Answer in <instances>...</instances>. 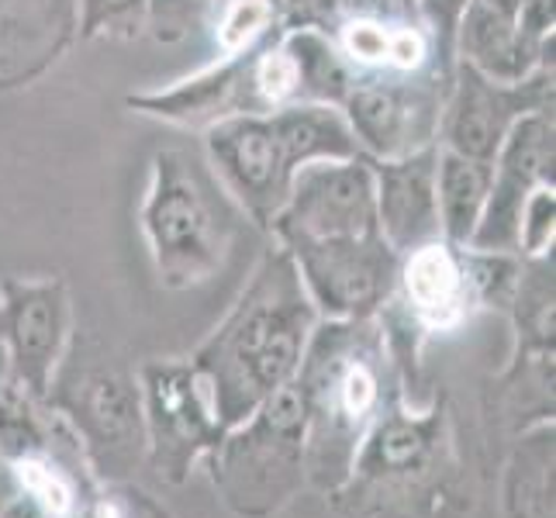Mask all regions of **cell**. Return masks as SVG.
I'll use <instances>...</instances> for the list:
<instances>
[{
  "label": "cell",
  "instance_id": "obj_25",
  "mask_svg": "<svg viewBox=\"0 0 556 518\" xmlns=\"http://www.w3.org/2000/svg\"><path fill=\"white\" fill-rule=\"evenodd\" d=\"M553 236H556V190L553 184L535 187L519 218V260L546 256L553 253Z\"/></svg>",
  "mask_w": 556,
  "mask_h": 518
},
{
  "label": "cell",
  "instance_id": "obj_29",
  "mask_svg": "<svg viewBox=\"0 0 556 518\" xmlns=\"http://www.w3.org/2000/svg\"><path fill=\"white\" fill-rule=\"evenodd\" d=\"M0 518H49V515L28 494H14L8 505H0Z\"/></svg>",
  "mask_w": 556,
  "mask_h": 518
},
{
  "label": "cell",
  "instance_id": "obj_23",
  "mask_svg": "<svg viewBox=\"0 0 556 518\" xmlns=\"http://www.w3.org/2000/svg\"><path fill=\"white\" fill-rule=\"evenodd\" d=\"M149 25V0H76L80 38H139Z\"/></svg>",
  "mask_w": 556,
  "mask_h": 518
},
{
  "label": "cell",
  "instance_id": "obj_7",
  "mask_svg": "<svg viewBox=\"0 0 556 518\" xmlns=\"http://www.w3.org/2000/svg\"><path fill=\"white\" fill-rule=\"evenodd\" d=\"M42 401L76 435L93 481H131L146 464L139 374L101 336L73 332Z\"/></svg>",
  "mask_w": 556,
  "mask_h": 518
},
{
  "label": "cell",
  "instance_id": "obj_27",
  "mask_svg": "<svg viewBox=\"0 0 556 518\" xmlns=\"http://www.w3.org/2000/svg\"><path fill=\"white\" fill-rule=\"evenodd\" d=\"M346 0H270L280 28H332Z\"/></svg>",
  "mask_w": 556,
  "mask_h": 518
},
{
  "label": "cell",
  "instance_id": "obj_4",
  "mask_svg": "<svg viewBox=\"0 0 556 518\" xmlns=\"http://www.w3.org/2000/svg\"><path fill=\"white\" fill-rule=\"evenodd\" d=\"M519 270L522 260L515 253H481L453 245L443 236L401 253L394 291L377 312V321L401 370L405 397L408 388H418L426 342L459 332L477 312H508Z\"/></svg>",
  "mask_w": 556,
  "mask_h": 518
},
{
  "label": "cell",
  "instance_id": "obj_28",
  "mask_svg": "<svg viewBox=\"0 0 556 518\" xmlns=\"http://www.w3.org/2000/svg\"><path fill=\"white\" fill-rule=\"evenodd\" d=\"M380 14V17H418V0H346L342 14Z\"/></svg>",
  "mask_w": 556,
  "mask_h": 518
},
{
  "label": "cell",
  "instance_id": "obj_1",
  "mask_svg": "<svg viewBox=\"0 0 556 518\" xmlns=\"http://www.w3.org/2000/svg\"><path fill=\"white\" fill-rule=\"evenodd\" d=\"M325 502L336 518H470L477 477L450 394L435 391L426 405L397 394Z\"/></svg>",
  "mask_w": 556,
  "mask_h": 518
},
{
  "label": "cell",
  "instance_id": "obj_14",
  "mask_svg": "<svg viewBox=\"0 0 556 518\" xmlns=\"http://www.w3.org/2000/svg\"><path fill=\"white\" fill-rule=\"evenodd\" d=\"M456 60L502 84L553 70V0H470L456 28Z\"/></svg>",
  "mask_w": 556,
  "mask_h": 518
},
{
  "label": "cell",
  "instance_id": "obj_5",
  "mask_svg": "<svg viewBox=\"0 0 556 518\" xmlns=\"http://www.w3.org/2000/svg\"><path fill=\"white\" fill-rule=\"evenodd\" d=\"M204 152L228 198L260 228L274 225L291 198L294 177L308 163L363 156L342 111L332 104H287L218 122L204 131Z\"/></svg>",
  "mask_w": 556,
  "mask_h": 518
},
{
  "label": "cell",
  "instance_id": "obj_2",
  "mask_svg": "<svg viewBox=\"0 0 556 518\" xmlns=\"http://www.w3.org/2000/svg\"><path fill=\"white\" fill-rule=\"evenodd\" d=\"M315 325L318 312L298 266L274 242L245 277L232 312L187 356L207 383L211 405L225 429L239 426L294 380Z\"/></svg>",
  "mask_w": 556,
  "mask_h": 518
},
{
  "label": "cell",
  "instance_id": "obj_22",
  "mask_svg": "<svg viewBox=\"0 0 556 518\" xmlns=\"http://www.w3.org/2000/svg\"><path fill=\"white\" fill-rule=\"evenodd\" d=\"M280 31L270 0H218L215 14V46L218 55H239L256 49Z\"/></svg>",
  "mask_w": 556,
  "mask_h": 518
},
{
  "label": "cell",
  "instance_id": "obj_17",
  "mask_svg": "<svg viewBox=\"0 0 556 518\" xmlns=\"http://www.w3.org/2000/svg\"><path fill=\"white\" fill-rule=\"evenodd\" d=\"M435 160L439 146L418 149L397 160H370L377 222L394 253L439 239V207H435Z\"/></svg>",
  "mask_w": 556,
  "mask_h": 518
},
{
  "label": "cell",
  "instance_id": "obj_16",
  "mask_svg": "<svg viewBox=\"0 0 556 518\" xmlns=\"http://www.w3.org/2000/svg\"><path fill=\"white\" fill-rule=\"evenodd\" d=\"M332 42L353 76H415L429 70L453 73L439 63L429 28L418 17H380V14H339Z\"/></svg>",
  "mask_w": 556,
  "mask_h": 518
},
{
  "label": "cell",
  "instance_id": "obj_30",
  "mask_svg": "<svg viewBox=\"0 0 556 518\" xmlns=\"http://www.w3.org/2000/svg\"><path fill=\"white\" fill-rule=\"evenodd\" d=\"M14 494H17V481H14V473L8 467V459L0 456V505H8Z\"/></svg>",
  "mask_w": 556,
  "mask_h": 518
},
{
  "label": "cell",
  "instance_id": "obj_8",
  "mask_svg": "<svg viewBox=\"0 0 556 518\" xmlns=\"http://www.w3.org/2000/svg\"><path fill=\"white\" fill-rule=\"evenodd\" d=\"M204 464L211 488L236 518H277L308 488L298 383H283L253 415L225 429L218 450Z\"/></svg>",
  "mask_w": 556,
  "mask_h": 518
},
{
  "label": "cell",
  "instance_id": "obj_10",
  "mask_svg": "<svg viewBox=\"0 0 556 518\" xmlns=\"http://www.w3.org/2000/svg\"><path fill=\"white\" fill-rule=\"evenodd\" d=\"M453 73L429 70L415 76H356L342 118L367 160H397L439 146V122Z\"/></svg>",
  "mask_w": 556,
  "mask_h": 518
},
{
  "label": "cell",
  "instance_id": "obj_31",
  "mask_svg": "<svg viewBox=\"0 0 556 518\" xmlns=\"http://www.w3.org/2000/svg\"><path fill=\"white\" fill-rule=\"evenodd\" d=\"M508 4H529V0H508Z\"/></svg>",
  "mask_w": 556,
  "mask_h": 518
},
{
  "label": "cell",
  "instance_id": "obj_12",
  "mask_svg": "<svg viewBox=\"0 0 556 518\" xmlns=\"http://www.w3.org/2000/svg\"><path fill=\"white\" fill-rule=\"evenodd\" d=\"M543 108H553V70H540L519 84H502L456 60L439 122V149L491 166L508 131Z\"/></svg>",
  "mask_w": 556,
  "mask_h": 518
},
{
  "label": "cell",
  "instance_id": "obj_26",
  "mask_svg": "<svg viewBox=\"0 0 556 518\" xmlns=\"http://www.w3.org/2000/svg\"><path fill=\"white\" fill-rule=\"evenodd\" d=\"M470 0H418V22L429 28L439 63L446 70L456 66V28L459 17H464Z\"/></svg>",
  "mask_w": 556,
  "mask_h": 518
},
{
  "label": "cell",
  "instance_id": "obj_11",
  "mask_svg": "<svg viewBox=\"0 0 556 518\" xmlns=\"http://www.w3.org/2000/svg\"><path fill=\"white\" fill-rule=\"evenodd\" d=\"M73 339V298L63 277L0 280V345L8 380L31 397H46L49 380Z\"/></svg>",
  "mask_w": 556,
  "mask_h": 518
},
{
  "label": "cell",
  "instance_id": "obj_20",
  "mask_svg": "<svg viewBox=\"0 0 556 518\" xmlns=\"http://www.w3.org/2000/svg\"><path fill=\"white\" fill-rule=\"evenodd\" d=\"M491 187V166L450 149H439L435 160V207H439V236L453 245H470L473 228L484 215Z\"/></svg>",
  "mask_w": 556,
  "mask_h": 518
},
{
  "label": "cell",
  "instance_id": "obj_18",
  "mask_svg": "<svg viewBox=\"0 0 556 518\" xmlns=\"http://www.w3.org/2000/svg\"><path fill=\"white\" fill-rule=\"evenodd\" d=\"M76 35V0H0V87L46 73Z\"/></svg>",
  "mask_w": 556,
  "mask_h": 518
},
{
  "label": "cell",
  "instance_id": "obj_24",
  "mask_svg": "<svg viewBox=\"0 0 556 518\" xmlns=\"http://www.w3.org/2000/svg\"><path fill=\"white\" fill-rule=\"evenodd\" d=\"M66 518H174L163 502L131 481L93 484L90 494Z\"/></svg>",
  "mask_w": 556,
  "mask_h": 518
},
{
  "label": "cell",
  "instance_id": "obj_9",
  "mask_svg": "<svg viewBox=\"0 0 556 518\" xmlns=\"http://www.w3.org/2000/svg\"><path fill=\"white\" fill-rule=\"evenodd\" d=\"M146 408V464L160 481L184 484L218 450L225 426L190 359H149L139 370Z\"/></svg>",
  "mask_w": 556,
  "mask_h": 518
},
{
  "label": "cell",
  "instance_id": "obj_6",
  "mask_svg": "<svg viewBox=\"0 0 556 518\" xmlns=\"http://www.w3.org/2000/svg\"><path fill=\"white\" fill-rule=\"evenodd\" d=\"M242 218L239 204L198 152L169 146L152 156L139 225L166 291H190L215 280L232 256Z\"/></svg>",
  "mask_w": 556,
  "mask_h": 518
},
{
  "label": "cell",
  "instance_id": "obj_3",
  "mask_svg": "<svg viewBox=\"0 0 556 518\" xmlns=\"http://www.w3.org/2000/svg\"><path fill=\"white\" fill-rule=\"evenodd\" d=\"M294 383L304 405V473L325 497L346 481L359 443L405 383L377 318H318Z\"/></svg>",
  "mask_w": 556,
  "mask_h": 518
},
{
  "label": "cell",
  "instance_id": "obj_15",
  "mask_svg": "<svg viewBox=\"0 0 556 518\" xmlns=\"http://www.w3.org/2000/svg\"><path fill=\"white\" fill-rule=\"evenodd\" d=\"M553 152H556L553 108L526 114L508 131V139L502 142L491 163L484 215L473 228L470 249H481V253H515L519 249L522 207L535 187L553 184Z\"/></svg>",
  "mask_w": 556,
  "mask_h": 518
},
{
  "label": "cell",
  "instance_id": "obj_19",
  "mask_svg": "<svg viewBox=\"0 0 556 518\" xmlns=\"http://www.w3.org/2000/svg\"><path fill=\"white\" fill-rule=\"evenodd\" d=\"M505 518H556V426L553 418L511 435L502 467Z\"/></svg>",
  "mask_w": 556,
  "mask_h": 518
},
{
  "label": "cell",
  "instance_id": "obj_13",
  "mask_svg": "<svg viewBox=\"0 0 556 518\" xmlns=\"http://www.w3.org/2000/svg\"><path fill=\"white\" fill-rule=\"evenodd\" d=\"M318 318H377L394 291L397 253L383 236L283 245Z\"/></svg>",
  "mask_w": 556,
  "mask_h": 518
},
{
  "label": "cell",
  "instance_id": "obj_21",
  "mask_svg": "<svg viewBox=\"0 0 556 518\" xmlns=\"http://www.w3.org/2000/svg\"><path fill=\"white\" fill-rule=\"evenodd\" d=\"M301 76V104L342 108L353 87V70L339 55L329 28H283Z\"/></svg>",
  "mask_w": 556,
  "mask_h": 518
}]
</instances>
